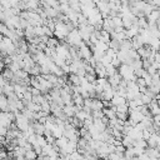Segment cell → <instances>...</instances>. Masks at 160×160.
Wrapping results in <instances>:
<instances>
[{
	"instance_id": "3",
	"label": "cell",
	"mask_w": 160,
	"mask_h": 160,
	"mask_svg": "<svg viewBox=\"0 0 160 160\" xmlns=\"http://www.w3.org/2000/svg\"><path fill=\"white\" fill-rule=\"evenodd\" d=\"M140 99H141V101H142V104H144V105H149V104H150V101L152 100V99H151L150 96H148L146 94H141V95H140Z\"/></svg>"
},
{
	"instance_id": "6",
	"label": "cell",
	"mask_w": 160,
	"mask_h": 160,
	"mask_svg": "<svg viewBox=\"0 0 160 160\" xmlns=\"http://www.w3.org/2000/svg\"><path fill=\"white\" fill-rule=\"evenodd\" d=\"M156 72H158V74H159V75H160V68H159V69H158V71H156Z\"/></svg>"
},
{
	"instance_id": "2",
	"label": "cell",
	"mask_w": 160,
	"mask_h": 160,
	"mask_svg": "<svg viewBox=\"0 0 160 160\" xmlns=\"http://www.w3.org/2000/svg\"><path fill=\"white\" fill-rule=\"evenodd\" d=\"M36 156H38V154H36L35 150H32V149L25 151V158H26V160H35Z\"/></svg>"
},
{
	"instance_id": "5",
	"label": "cell",
	"mask_w": 160,
	"mask_h": 160,
	"mask_svg": "<svg viewBox=\"0 0 160 160\" xmlns=\"http://www.w3.org/2000/svg\"><path fill=\"white\" fill-rule=\"evenodd\" d=\"M146 71H148V72H149L150 75H154V74H155V72H156L158 70H156V69H155V68H154L152 65H150V66H149V68L146 69Z\"/></svg>"
},
{
	"instance_id": "1",
	"label": "cell",
	"mask_w": 160,
	"mask_h": 160,
	"mask_svg": "<svg viewBox=\"0 0 160 160\" xmlns=\"http://www.w3.org/2000/svg\"><path fill=\"white\" fill-rule=\"evenodd\" d=\"M91 112L92 111H98V110H102V100L99 99H91Z\"/></svg>"
},
{
	"instance_id": "4",
	"label": "cell",
	"mask_w": 160,
	"mask_h": 160,
	"mask_svg": "<svg viewBox=\"0 0 160 160\" xmlns=\"http://www.w3.org/2000/svg\"><path fill=\"white\" fill-rule=\"evenodd\" d=\"M152 122H154L155 125L160 126V114H159V115H154V116H152Z\"/></svg>"
}]
</instances>
